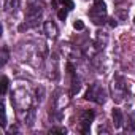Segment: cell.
Segmentation results:
<instances>
[{"mask_svg": "<svg viewBox=\"0 0 135 135\" xmlns=\"http://www.w3.org/2000/svg\"><path fill=\"white\" fill-rule=\"evenodd\" d=\"M86 100H92V102H95V103H99V105H103L105 102H107V92H105V89L100 86V84H91L89 86V89H88V92H86V97H84Z\"/></svg>", "mask_w": 135, "mask_h": 135, "instance_id": "6da1fadb", "label": "cell"}, {"mask_svg": "<svg viewBox=\"0 0 135 135\" xmlns=\"http://www.w3.org/2000/svg\"><path fill=\"white\" fill-rule=\"evenodd\" d=\"M41 13H43L41 7L30 3V7H29V10H27V24H29L30 27H37V26L40 24Z\"/></svg>", "mask_w": 135, "mask_h": 135, "instance_id": "7a4b0ae2", "label": "cell"}, {"mask_svg": "<svg viewBox=\"0 0 135 135\" xmlns=\"http://www.w3.org/2000/svg\"><path fill=\"white\" fill-rule=\"evenodd\" d=\"M126 94H127V88H126L124 83H119V84L118 83H113V99L116 102H121Z\"/></svg>", "mask_w": 135, "mask_h": 135, "instance_id": "3957f363", "label": "cell"}, {"mask_svg": "<svg viewBox=\"0 0 135 135\" xmlns=\"http://www.w3.org/2000/svg\"><path fill=\"white\" fill-rule=\"evenodd\" d=\"M43 29H45V33H46L49 38H56L57 33H59V29H57V26H56L52 21H46L45 26H43Z\"/></svg>", "mask_w": 135, "mask_h": 135, "instance_id": "277c9868", "label": "cell"}, {"mask_svg": "<svg viewBox=\"0 0 135 135\" xmlns=\"http://www.w3.org/2000/svg\"><path fill=\"white\" fill-rule=\"evenodd\" d=\"M111 116H113V124H114V127H116V129H121V127H122V124H124L122 111H121L119 108H113Z\"/></svg>", "mask_w": 135, "mask_h": 135, "instance_id": "5b68a950", "label": "cell"}, {"mask_svg": "<svg viewBox=\"0 0 135 135\" xmlns=\"http://www.w3.org/2000/svg\"><path fill=\"white\" fill-rule=\"evenodd\" d=\"M91 19H92V22L95 24V26H102V24H105V21H107V15H103V13H99V11H95V10H91Z\"/></svg>", "mask_w": 135, "mask_h": 135, "instance_id": "8992f818", "label": "cell"}, {"mask_svg": "<svg viewBox=\"0 0 135 135\" xmlns=\"http://www.w3.org/2000/svg\"><path fill=\"white\" fill-rule=\"evenodd\" d=\"M35 119H37V111H35L33 108H29V110L26 111V116H24V122H26V126H27V127H33Z\"/></svg>", "mask_w": 135, "mask_h": 135, "instance_id": "52a82bcc", "label": "cell"}, {"mask_svg": "<svg viewBox=\"0 0 135 135\" xmlns=\"http://www.w3.org/2000/svg\"><path fill=\"white\" fill-rule=\"evenodd\" d=\"M107 41H108V37H107V33H103V32H99V33H97V41H95V46H97V49H103V48L107 46Z\"/></svg>", "mask_w": 135, "mask_h": 135, "instance_id": "ba28073f", "label": "cell"}, {"mask_svg": "<svg viewBox=\"0 0 135 135\" xmlns=\"http://www.w3.org/2000/svg\"><path fill=\"white\" fill-rule=\"evenodd\" d=\"M92 10L107 15V3L103 2V0H94V7H92Z\"/></svg>", "mask_w": 135, "mask_h": 135, "instance_id": "9c48e42d", "label": "cell"}, {"mask_svg": "<svg viewBox=\"0 0 135 135\" xmlns=\"http://www.w3.org/2000/svg\"><path fill=\"white\" fill-rule=\"evenodd\" d=\"M19 8V0H5V11H15Z\"/></svg>", "mask_w": 135, "mask_h": 135, "instance_id": "30bf717a", "label": "cell"}, {"mask_svg": "<svg viewBox=\"0 0 135 135\" xmlns=\"http://www.w3.org/2000/svg\"><path fill=\"white\" fill-rule=\"evenodd\" d=\"M94 118H95V113L92 110H84L81 113V122H91Z\"/></svg>", "mask_w": 135, "mask_h": 135, "instance_id": "8fae6325", "label": "cell"}, {"mask_svg": "<svg viewBox=\"0 0 135 135\" xmlns=\"http://www.w3.org/2000/svg\"><path fill=\"white\" fill-rule=\"evenodd\" d=\"M72 84H73V86H72V95H75V94H78L80 89H81V81H80V80H73Z\"/></svg>", "mask_w": 135, "mask_h": 135, "instance_id": "7c38bea8", "label": "cell"}, {"mask_svg": "<svg viewBox=\"0 0 135 135\" xmlns=\"http://www.w3.org/2000/svg\"><path fill=\"white\" fill-rule=\"evenodd\" d=\"M8 84H10L8 78H7V76H2V89H0L2 95H5V94H7V91H8Z\"/></svg>", "mask_w": 135, "mask_h": 135, "instance_id": "4fadbf2b", "label": "cell"}, {"mask_svg": "<svg viewBox=\"0 0 135 135\" xmlns=\"http://www.w3.org/2000/svg\"><path fill=\"white\" fill-rule=\"evenodd\" d=\"M126 130H130V132L135 130V119H133V116H129V122L126 126Z\"/></svg>", "mask_w": 135, "mask_h": 135, "instance_id": "5bb4252c", "label": "cell"}, {"mask_svg": "<svg viewBox=\"0 0 135 135\" xmlns=\"http://www.w3.org/2000/svg\"><path fill=\"white\" fill-rule=\"evenodd\" d=\"M59 2H60L67 10H73V8H75V3L72 2V0H59Z\"/></svg>", "mask_w": 135, "mask_h": 135, "instance_id": "9a60e30c", "label": "cell"}, {"mask_svg": "<svg viewBox=\"0 0 135 135\" xmlns=\"http://www.w3.org/2000/svg\"><path fill=\"white\" fill-rule=\"evenodd\" d=\"M67 13H69V10H67V8L64 7V8H60V10L57 11V18H59L60 21H64V19L67 18Z\"/></svg>", "mask_w": 135, "mask_h": 135, "instance_id": "2e32d148", "label": "cell"}, {"mask_svg": "<svg viewBox=\"0 0 135 135\" xmlns=\"http://www.w3.org/2000/svg\"><path fill=\"white\" fill-rule=\"evenodd\" d=\"M7 62H8V49L7 48H2V62H0V64L5 65Z\"/></svg>", "mask_w": 135, "mask_h": 135, "instance_id": "e0dca14e", "label": "cell"}, {"mask_svg": "<svg viewBox=\"0 0 135 135\" xmlns=\"http://www.w3.org/2000/svg\"><path fill=\"white\" fill-rule=\"evenodd\" d=\"M43 99H45V89L40 86V88L37 89V100H38V102H43Z\"/></svg>", "mask_w": 135, "mask_h": 135, "instance_id": "ac0fdd59", "label": "cell"}, {"mask_svg": "<svg viewBox=\"0 0 135 135\" xmlns=\"http://www.w3.org/2000/svg\"><path fill=\"white\" fill-rule=\"evenodd\" d=\"M73 27H75V30H83V29H84V22H83L81 19H76V21L73 22Z\"/></svg>", "mask_w": 135, "mask_h": 135, "instance_id": "d6986e66", "label": "cell"}, {"mask_svg": "<svg viewBox=\"0 0 135 135\" xmlns=\"http://www.w3.org/2000/svg\"><path fill=\"white\" fill-rule=\"evenodd\" d=\"M51 133H67V129L65 127H52Z\"/></svg>", "mask_w": 135, "mask_h": 135, "instance_id": "ffe728a7", "label": "cell"}, {"mask_svg": "<svg viewBox=\"0 0 135 135\" xmlns=\"http://www.w3.org/2000/svg\"><path fill=\"white\" fill-rule=\"evenodd\" d=\"M108 21H110V22H108V24H110V27H113V29H114V27L118 26V22H116V19H114V18H111V19H108Z\"/></svg>", "mask_w": 135, "mask_h": 135, "instance_id": "44dd1931", "label": "cell"}, {"mask_svg": "<svg viewBox=\"0 0 135 135\" xmlns=\"http://www.w3.org/2000/svg\"><path fill=\"white\" fill-rule=\"evenodd\" d=\"M29 27H30V26H29V24H27V22H26V24H21V26H19V30H21V32H22V30H27V29H29Z\"/></svg>", "mask_w": 135, "mask_h": 135, "instance_id": "7402d4cb", "label": "cell"}, {"mask_svg": "<svg viewBox=\"0 0 135 135\" xmlns=\"http://www.w3.org/2000/svg\"><path fill=\"white\" fill-rule=\"evenodd\" d=\"M67 70H69L70 73H73V65H72V64H69V65H67Z\"/></svg>", "mask_w": 135, "mask_h": 135, "instance_id": "603a6c76", "label": "cell"}, {"mask_svg": "<svg viewBox=\"0 0 135 135\" xmlns=\"http://www.w3.org/2000/svg\"><path fill=\"white\" fill-rule=\"evenodd\" d=\"M27 2H29V3H33V2H37V0H27Z\"/></svg>", "mask_w": 135, "mask_h": 135, "instance_id": "cb8c5ba5", "label": "cell"}, {"mask_svg": "<svg viewBox=\"0 0 135 135\" xmlns=\"http://www.w3.org/2000/svg\"><path fill=\"white\" fill-rule=\"evenodd\" d=\"M133 22H135V18H133Z\"/></svg>", "mask_w": 135, "mask_h": 135, "instance_id": "d4e9b609", "label": "cell"}]
</instances>
